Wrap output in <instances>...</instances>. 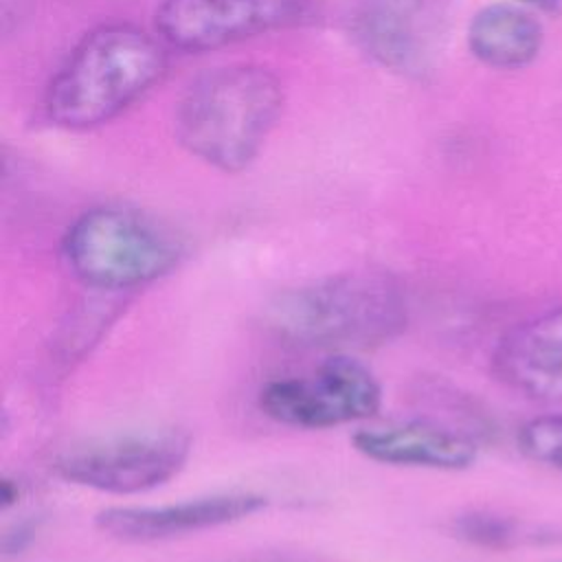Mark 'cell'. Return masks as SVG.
Returning <instances> with one entry per match:
<instances>
[{"mask_svg":"<svg viewBox=\"0 0 562 562\" xmlns=\"http://www.w3.org/2000/svg\"><path fill=\"white\" fill-rule=\"evenodd\" d=\"M266 507L255 492H222L158 507H108L97 514V529L125 542H156L244 520Z\"/></svg>","mask_w":562,"mask_h":562,"instance_id":"8","label":"cell"},{"mask_svg":"<svg viewBox=\"0 0 562 562\" xmlns=\"http://www.w3.org/2000/svg\"><path fill=\"white\" fill-rule=\"evenodd\" d=\"M465 40L481 64L496 70H518L540 55L544 29L525 7L494 2L472 15Z\"/></svg>","mask_w":562,"mask_h":562,"instance_id":"11","label":"cell"},{"mask_svg":"<svg viewBox=\"0 0 562 562\" xmlns=\"http://www.w3.org/2000/svg\"><path fill=\"white\" fill-rule=\"evenodd\" d=\"M492 369L525 397L562 402V305L512 327L494 349Z\"/></svg>","mask_w":562,"mask_h":562,"instance_id":"9","label":"cell"},{"mask_svg":"<svg viewBox=\"0 0 562 562\" xmlns=\"http://www.w3.org/2000/svg\"><path fill=\"white\" fill-rule=\"evenodd\" d=\"M307 0H162L156 31L180 50H209L296 24Z\"/></svg>","mask_w":562,"mask_h":562,"instance_id":"7","label":"cell"},{"mask_svg":"<svg viewBox=\"0 0 562 562\" xmlns=\"http://www.w3.org/2000/svg\"><path fill=\"white\" fill-rule=\"evenodd\" d=\"M283 110L279 77L259 64H226L198 75L173 114L178 143L209 167L237 173L261 151Z\"/></svg>","mask_w":562,"mask_h":562,"instance_id":"1","label":"cell"},{"mask_svg":"<svg viewBox=\"0 0 562 562\" xmlns=\"http://www.w3.org/2000/svg\"><path fill=\"white\" fill-rule=\"evenodd\" d=\"M167 68L162 46L140 26L112 22L88 31L50 79L46 116L66 130L103 125L140 99Z\"/></svg>","mask_w":562,"mask_h":562,"instance_id":"2","label":"cell"},{"mask_svg":"<svg viewBox=\"0 0 562 562\" xmlns=\"http://www.w3.org/2000/svg\"><path fill=\"white\" fill-rule=\"evenodd\" d=\"M382 404L375 375L349 356H334L305 375L268 382L261 411L292 428H334L371 417Z\"/></svg>","mask_w":562,"mask_h":562,"instance_id":"5","label":"cell"},{"mask_svg":"<svg viewBox=\"0 0 562 562\" xmlns=\"http://www.w3.org/2000/svg\"><path fill=\"white\" fill-rule=\"evenodd\" d=\"M266 316L296 345L373 347L404 329L406 299L389 274L342 272L281 292Z\"/></svg>","mask_w":562,"mask_h":562,"instance_id":"3","label":"cell"},{"mask_svg":"<svg viewBox=\"0 0 562 562\" xmlns=\"http://www.w3.org/2000/svg\"><path fill=\"white\" fill-rule=\"evenodd\" d=\"M351 443L362 457L378 463L448 472L470 468L479 454L470 437L428 422L362 428L351 437Z\"/></svg>","mask_w":562,"mask_h":562,"instance_id":"10","label":"cell"},{"mask_svg":"<svg viewBox=\"0 0 562 562\" xmlns=\"http://www.w3.org/2000/svg\"><path fill=\"white\" fill-rule=\"evenodd\" d=\"M516 443L527 459L562 470V413L527 419L518 428Z\"/></svg>","mask_w":562,"mask_h":562,"instance_id":"13","label":"cell"},{"mask_svg":"<svg viewBox=\"0 0 562 562\" xmlns=\"http://www.w3.org/2000/svg\"><path fill=\"white\" fill-rule=\"evenodd\" d=\"M61 248L75 277L99 290L151 283L184 257V241L169 224L116 204L81 213L68 226Z\"/></svg>","mask_w":562,"mask_h":562,"instance_id":"4","label":"cell"},{"mask_svg":"<svg viewBox=\"0 0 562 562\" xmlns=\"http://www.w3.org/2000/svg\"><path fill=\"white\" fill-rule=\"evenodd\" d=\"M516 4H533V7H549V4H553V2H558V0H514Z\"/></svg>","mask_w":562,"mask_h":562,"instance_id":"16","label":"cell"},{"mask_svg":"<svg viewBox=\"0 0 562 562\" xmlns=\"http://www.w3.org/2000/svg\"><path fill=\"white\" fill-rule=\"evenodd\" d=\"M358 40L364 50L382 66L400 72H413L417 66V44L404 15L395 7H375L360 15Z\"/></svg>","mask_w":562,"mask_h":562,"instance_id":"12","label":"cell"},{"mask_svg":"<svg viewBox=\"0 0 562 562\" xmlns=\"http://www.w3.org/2000/svg\"><path fill=\"white\" fill-rule=\"evenodd\" d=\"M422 0H389V7H395V9H411V7H417Z\"/></svg>","mask_w":562,"mask_h":562,"instance_id":"15","label":"cell"},{"mask_svg":"<svg viewBox=\"0 0 562 562\" xmlns=\"http://www.w3.org/2000/svg\"><path fill=\"white\" fill-rule=\"evenodd\" d=\"M454 531L459 533V538L487 549H507L525 538H531V533L525 531L520 522L485 512H472L457 518Z\"/></svg>","mask_w":562,"mask_h":562,"instance_id":"14","label":"cell"},{"mask_svg":"<svg viewBox=\"0 0 562 562\" xmlns=\"http://www.w3.org/2000/svg\"><path fill=\"white\" fill-rule=\"evenodd\" d=\"M191 437L178 428L123 435L57 459V474L75 485L108 494H138L173 479L187 463Z\"/></svg>","mask_w":562,"mask_h":562,"instance_id":"6","label":"cell"}]
</instances>
